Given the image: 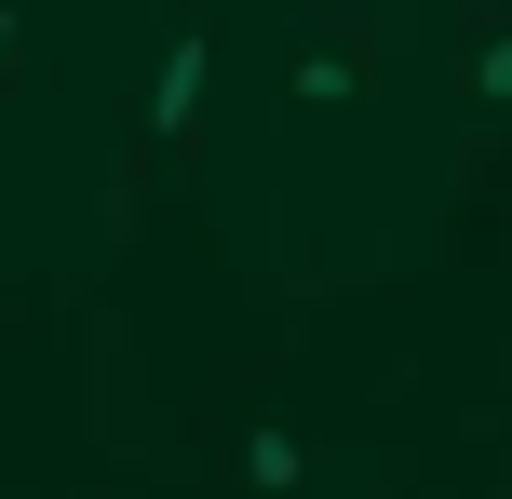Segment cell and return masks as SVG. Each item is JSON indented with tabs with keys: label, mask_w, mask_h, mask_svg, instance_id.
<instances>
[{
	"label": "cell",
	"mask_w": 512,
	"mask_h": 499,
	"mask_svg": "<svg viewBox=\"0 0 512 499\" xmlns=\"http://www.w3.org/2000/svg\"><path fill=\"white\" fill-rule=\"evenodd\" d=\"M203 68H216L203 27H176V54L149 68V135H162V149H189V122H203Z\"/></svg>",
	"instance_id": "1"
},
{
	"label": "cell",
	"mask_w": 512,
	"mask_h": 499,
	"mask_svg": "<svg viewBox=\"0 0 512 499\" xmlns=\"http://www.w3.org/2000/svg\"><path fill=\"white\" fill-rule=\"evenodd\" d=\"M297 473H310V459L283 446V432H256V446H243V486H297Z\"/></svg>",
	"instance_id": "3"
},
{
	"label": "cell",
	"mask_w": 512,
	"mask_h": 499,
	"mask_svg": "<svg viewBox=\"0 0 512 499\" xmlns=\"http://www.w3.org/2000/svg\"><path fill=\"white\" fill-rule=\"evenodd\" d=\"M0 81H14V14H0Z\"/></svg>",
	"instance_id": "5"
},
{
	"label": "cell",
	"mask_w": 512,
	"mask_h": 499,
	"mask_svg": "<svg viewBox=\"0 0 512 499\" xmlns=\"http://www.w3.org/2000/svg\"><path fill=\"white\" fill-rule=\"evenodd\" d=\"M472 95H512V41H472Z\"/></svg>",
	"instance_id": "4"
},
{
	"label": "cell",
	"mask_w": 512,
	"mask_h": 499,
	"mask_svg": "<svg viewBox=\"0 0 512 499\" xmlns=\"http://www.w3.org/2000/svg\"><path fill=\"white\" fill-rule=\"evenodd\" d=\"M283 95H297V108H351V95H364V41H324L297 81H283Z\"/></svg>",
	"instance_id": "2"
}]
</instances>
